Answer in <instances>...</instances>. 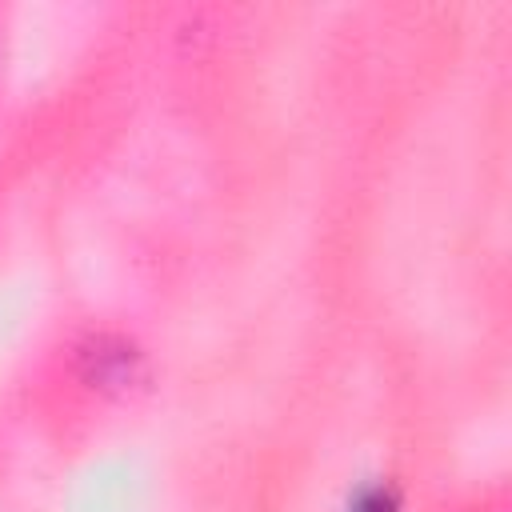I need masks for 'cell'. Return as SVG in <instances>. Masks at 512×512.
I'll list each match as a JSON object with an SVG mask.
<instances>
[{
  "mask_svg": "<svg viewBox=\"0 0 512 512\" xmlns=\"http://www.w3.org/2000/svg\"><path fill=\"white\" fill-rule=\"evenodd\" d=\"M348 512H400V488L392 480H368L352 492Z\"/></svg>",
  "mask_w": 512,
  "mask_h": 512,
  "instance_id": "2",
  "label": "cell"
},
{
  "mask_svg": "<svg viewBox=\"0 0 512 512\" xmlns=\"http://www.w3.org/2000/svg\"><path fill=\"white\" fill-rule=\"evenodd\" d=\"M80 380L100 396H124L144 380V352L120 332H92L76 348Z\"/></svg>",
  "mask_w": 512,
  "mask_h": 512,
  "instance_id": "1",
  "label": "cell"
}]
</instances>
